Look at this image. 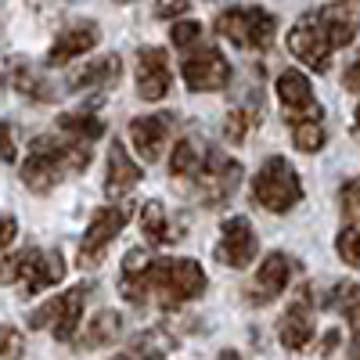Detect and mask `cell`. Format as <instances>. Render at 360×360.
<instances>
[{"mask_svg":"<svg viewBox=\"0 0 360 360\" xmlns=\"http://www.w3.org/2000/svg\"><path fill=\"white\" fill-rule=\"evenodd\" d=\"M278 18L266 8H227L217 11V33L227 37L234 47L242 51H266L274 40Z\"/></svg>","mask_w":360,"mask_h":360,"instance_id":"cell-5","label":"cell"},{"mask_svg":"<svg viewBox=\"0 0 360 360\" xmlns=\"http://www.w3.org/2000/svg\"><path fill=\"white\" fill-rule=\"evenodd\" d=\"M292 141L299 152H321L324 148V127L321 123H288Z\"/></svg>","mask_w":360,"mask_h":360,"instance_id":"cell-29","label":"cell"},{"mask_svg":"<svg viewBox=\"0 0 360 360\" xmlns=\"http://www.w3.org/2000/svg\"><path fill=\"white\" fill-rule=\"evenodd\" d=\"M11 79H15V90H18V94L33 98V101H54V98H58L54 90H51V83H47L37 69H29V65H18Z\"/></svg>","mask_w":360,"mask_h":360,"instance_id":"cell-26","label":"cell"},{"mask_svg":"<svg viewBox=\"0 0 360 360\" xmlns=\"http://www.w3.org/2000/svg\"><path fill=\"white\" fill-rule=\"evenodd\" d=\"M252 198L266 213H288V209L303 202V180H299V173L292 169L288 159L270 155L252 180Z\"/></svg>","mask_w":360,"mask_h":360,"instance_id":"cell-4","label":"cell"},{"mask_svg":"<svg viewBox=\"0 0 360 360\" xmlns=\"http://www.w3.org/2000/svg\"><path fill=\"white\" fill-rule=\"evenodd\" d=\"M342 83H346V90H360V58L346 69V76H342Z\"/></svg>","mask_w":360,"mask_h":360,"instance_id":"cell-35","label":"cell"},{"mask_svg":"<svg viewBox=\"0 0 360 360\" xmlns=\"http://www.w3.org/2000/svg\"><path fill=\"white\" fill-rule=\"evenodd\" d=\"M86 292H90V285H76V288H69V292H62V295L47 299L44 307L33 310L29 324H33V328H47V332H51L54 339H62V342L72 339V335H76V324H79V317H83Z\"/></svg>","mask_w":360,"mask_h":360,"instance_id":"cell-6","label":"cell"},{"mask_svg":"<svg viewBox=\"0 0 360 360\" xmlns=\"http://www.w3.org/2000/svg\"><path fill=\"white\" fill-rule=\"evenodd\" d=\"M339 209H342V217H346V231H356V234H360V176L342 184V191H339Z\"/></svg>","mask_w":360,"mask_h":360,"instance_id":"cell-28","label":"cell"},{"mask_svg":"<svg viewBox=\"0 0 360 360\" xmlns=\"http://www.w3.org/2000/svg\"><path fill=\"white\" fill-rule=\"evenodd\" d=\"M195 184H198V195H202L205 205H227V198L238 191V184H242V166L234 159H227L224 152H217V148H209Z\"/></svg>","mask_w":360,"mask_h":360,"instance_id":"cell-7","label":"cell"},{"mask_svg":"<svg viewBox=\"0 0 360 360\" xmlns=\"http://www.w3.org/2000/svg\"><path fill=\"white\" fill-rule=\"evenodd\" d=\"M141 184V166H134V159L127 155L123 141H112L108 152V173H105V195L108 198H123Z\"/></svg>","mask_w":360,"mask_h":360,"instance_id":"cell-19","label":"cell"},{"mask_svg":"<svg viewBox=\"0 0 360 360\" xmlns=\"http://www.w3.org/2000/svg\"><path fill=\"white\" fill-rule=\"evenodd\" d=\"M339 342H342V335H339V332H328V335H324V346H321V356H328Z\"/></svg>","mask_w":360,"mask_h":360,"instance_id":"cell-37","label":"cell"},{"mask_svg":"<svg viewBox=\"0 0 360 360\" xmlns=\"http://www.w3.org/2000/svg\"><path fill=\"white\" fill-rule=\"evenodd\" d=\"M58 127H62L72 141H83V144L98 141L105 134V123L98 115H90V112H65L62 119H58Z\"/></svg>","mask_w":360,"mask_h":360,"instance_id":"cell-24","label":"cell"},{"mask_svg":"<svg viewBox=\"0 0 360 360\" xmlns=\"http://www.w3.org/2000/svg\"><path fill=\"white\" fill-rule=\"evenodd\" d=\"M259 252V238L252 231V224L245 217H231L224 227H220V242H217V259L234 266V270H242L256 259Z\"/></svg>","mask_w":360,"mask_h":360,"instance_id":"cell-11","label":"cell"},{"mask_svg":"<svg viewBox=\"0 0 360 360\" xmlns=\"http://www.w3.org/2000/svg\"><path fill=\"white\" fill-rule=\"evenodd\" d=\"M86 166H90V144L72 141V137H37L22 162V180L37 195H47L65 176H72Z\"/></svg>","mask_w":360,"mask_h":360,"instance_id":"cell-2","label":"cell"},{"mask_svg":"<svg viewBox=\"0 0 360 360\" xmlns=\"http://www.w3.org/2000/svg\"><path fill=\"white\" fill-rule=\"evenodd\" d=\"M173 86L169 58L162 47H141L137 51V94L144 101H162Z\"/></svg>","mask_w":360,"mask_h":360,"instance_id":"cell-13","label":"cell"},{"mask_svg":"<svg viewBox=\"0 0 360 360\" xmlns=\"http://www.w3.org/2000/svg\"><path fill=\"white\" fill-rule=\"evenodd\" d=\"M123 335V317L115 310H101L86 321L83 335H79V349H98V346H108Z\"/></svg>","mask_w":360,"mask_h":360,"instance_id":"cell-20","label":"cell"},{"mask_svg":"<svg viewBox=\"0 0 360 360\" xmlns=\"http://www.w3.org/2000/svg\"><path fill=\"white\" fill-rule=\"evenodd\" d=\"M328 303H332L335 310H342V317L353 328V335H360V285L356 281H339L335 292L328 295Z\"/></svg>","mask_w":360,"mask_h":360,"instance_id":"cell-25","label":"cell"},{"mask_svg":"<svg viewBox=\"0 0 360 360\" xmlns=\"http://www.w3.org/2000/svg\"><path fill=\"white\" fill-rule=\"evenodd\" d=\"M256 123H259V115H256V112H249V108H231L227 119H224V141L242 144V141L256 130Z\"/></svg>","mask_w":360,"mask_h":360,"instance_id":"cell-27","label":"cell"},{"mask_svg":"<svg viewBox=\"0 0 360 360\" xmlns=\"http://www.w3.org/2000/svg\"><path fill=\"white\" fill-rule=\"evenodd\" d=\"M25 353V339L18 328H8V324H0V360H18Z\"/></svg>","mask_w":360,"mask_h":360,"instance_id":"cell-30","label":"cell"},{"mask_svg":"<svg viewBox=\"0 0 360 360\" xmlns=\"http://www.w3.org/2000/svg\"><path fill=\"white\" fill-rule=\"evenodd\" d=\"M288 51H292L307 69L328 72V54H332V47H328V40L321 37L314 15H303V18L295 22V29L288 33Z\"/></svg>","mask_w":360,"mask_h":360,"instance_id":"cell-14","label":"cell"},{"mask_svg":"<svg viewBox=\"0 0 360 360\" xmlns=\"http://www.w3.org/2000/svg\"><path fill=\"white\" fill-rule=\"evenodd\" d=\"M353 130L360 134V108H356V119H353Z\"/></svg>","mask_w":360,"mask_h":360,"instance_id":"cell-41","label":"cell"},{"mask_svg":"<svg viewBox=\"0 0 360 360\" xmlns=\"http://www.w3.org/2000/svg\"><path fill=\"white\" fill-rule=\"evenodd\" d=\"M205 292V270L195 259H152L130 249L123 259V299L134 307L155 303L162 310L184 307Z\"/></svg>","mask_w":360,"mask_h":360,"instance_id":"cell-1","label":"cell"},{"mask_svg":"<svg viewBox=\"0 0 360 360\" xmlns=\"http://www.w3.org/2000/svg\"><path fill=\"white\" fill-rule=\"evenodd\" d=\"M202 40V25L198 22H176L173 25V44L180 47V51H188L191 54V47Z\"/></svg>","mask_w":360,"mask_h":360,"instance_id":"cell-32","label":"cell"},{"mask_svg":"<svg viewBox=\"0 0 360 360\" xmlns=\"http://www.w3.org/2000/svg\"><path fill=\"white\" fill-rule=\"evenodd\" d=\"M292 274H295V259H292V256H285V252H270V256L259 263L252 285L245 288V299H249L252 307H266V303H274V299L288 288Z\"/></svg>","mask_w":360,"mask_h":360,"instance_id":"cell-10","label":"cell"},{"mask_svg":"<svg viewBox=\"0 0 360 360\" xmlns=\"http://www.w3.org/2000/svg\"><path fill=\"white\" fill-rule=\"evenodd\" d=\"M127 220H130V209L127 205H105V209H98V213L90 217V227L83 234V242H79L76 263L79 266H98V259L105 256V249L119 238V231L127 227Z\"/></svg>","mask_w":360,"mask_h":360,"instance_id":"cell-8","label":"cell"},{"mask_svg":"<svg viewBox=\"0 0 360 360\" xmlns=\"http://www.w3.org/2000/svg\"><path fill=\"white\" fill-rule=\"evenodd\" d=\"M184 83L198 94H209V90H224L231 83V62L220 54V51H195L184 58Z\"/></svg>","mask_w":360,"mask_h":360,"instance_id":"cell-12","label":"cell"},{"mask_svg":"<svg viewBox=\"0 0 360 360\" xmlns=\"http://www.w3.org/2000/svg\"><path fill=\"white\" fill-rule=\"evenodd\" d=\"M112 360H159L155 353H141V349H134V353H119V356H112Z\"/></svg>","mask_w":360,"mask_h":360,"instance_id":"cell-38","label":"cell"},{"mask_svg":"<svg viewBox=\"0 0 360 360\" xmlns=\"http://www.w3.org/2000/svg\"><path fill=\"white\" fill-rule=\"evenodd\" d=\"M217 360H242V356H238V353H234V349H224V353H220V356H217Z\"/></svg>","mask_w":360,"mask_h":360,"instance_id":"cell-40","label":"cell"},{"mask_svg":"<svg viewBox=\"0 0 360 360\" xmlns=\"http://www.w3.org/2000/svg\"><path fill=\"white\" fill-rule=\"evenodd\" d=\"M349 360H360V335H353V346H349Z\"/></svg>","mask_w":360,"mask_h":360,"instance_id":"cell-39","label":"cell"},{"mask_svg":"<svg viewBox=\"0 0 360 360\" xmlns=\"http://www.w3.org/2000/svg\"><path fill=\"white\" fill-rule=\"evenodd\" d=\"M202 162H205V152L198 148V141L184 137V141H176L173 155H169V173L173 176H198Z\"/></svg>","mask_w":360,"mask_h":360,"instance_id":"cell-23","label":"cell"},{"mask_svg":"<svg viewBox=\"0 0 360 360\" xmlns=\"http://www.w3.org/2000/svg\"><path fill=\"white\" fill-rule=\"evenodd\" d=\"M65 278V259L44 249H22L0 263V285H15L22 295H37Z\"/></svg>","mask_w":360,"mask_h":360,"instance_id":"cell-3","label":"cell"},{"mask_svg":"<svg viewBox=\"0 0 360 360\" xmlns=\"http://www.w3.org/2000/svg\"><path fill=\"white\" fill-rule=\"evenodd\" d=\"M335 249H339V256H342L349 266L360 270V234H356V231H342V234L335 238Z\"/></svg>","mask_w":360,"mask_h":360,"instance_id":"cell-31","label":"cell"},{"mask_svg":"<svg viewBox=\"0 0 360 360\" xmlns=\"http://www.w3.org/2000/svg\"><path fill=\"white\" fill-rule=\"evenodd\" d=\"M94 44H98V25H94V22L69 25V29H62V33H58V40L51 44L47 65H65V62H72V58L86 54Z\"/></svg>","mask_w":360,"mask_h":360,"instance_id":"cell-18","label":"cell"},{"mask_svg":"<svg viewBox=\"0 0 360 360\" xmlns=\"http://www.w3.org/2000/svg\"><path fill=\"white\" fill-rule=\"evenodd\" d=\"M278 339L292 353L310 346V339H314V307H310V295H299L295 303L285 310V317L278 321Z\"/></svg>","mask_w":360,"mask_h":360,"instance_id":"cell-16","label":"cell"},{"mask_svg":"<svg viewBox=\"0 0 360 360\" xmlns=\"http://www.w3.org/2000/svg\"><path fill=\"white\" fill-rule=\"evenodd\" d=\"M278 98L285 105V115H288V123H321V105L314 98V86L303 72H295V69H285L278 76Z\"/></svg>","mask_w":360,"mask_h":360,"instance_id":"cell-9","label":"cell"},{"mask_svg":"<svg viewBox=\"0 0 360 360\" xmlns=\"http://www.w3.org/2000/svg\"><path fill=\"white\" fill-rule=\"evenodd\" d=\"M169 130H173V115L169 112H155V115H137L130 123V141L137 148V155L144 162H155L162 159V148L169 141Z\"/></svg>","mask_w":360,"mask_h":360,"instance_id":"cell-15","label":"cell"},{"mask_svg":"<svg viewBox=\"0 0 360 360\" xmlns=\"http://www.w3.org/2000/svg\"><path fill=\"white\" fill-rule=\"evenodd\" d=\"M310 15H314V22H317V29H321V37L328 40V47H346V44H353L356 29H360L356 11L346 8V4L317 8V11H310Z\"/></svg>","mask_w":360,"mask_h":360,"instance_id":"cell-17","label":"cell"},{"mask_svg":"<svg viewBox=\"0 0 360 360\" xmlns=\"http://www.w3.org/2000/svg\"><path fill=\"white\" fill-rule=\"evenodd\" d=\"M188 11H191L188 4H169V8H159L155 15H159V18H176V15H188Z\"/></svg>","mask_w":360,"mask_h":360,"instance_id":"cell-36","label":"cell"},{"mask_svg":"<svg viewBox=\"0 0 360 360\" xmlns=\"http://www.w3.org/2000/svg\"><path fill=\"white\" fill-rule=\"evenodd\" d=\"M15 234H18V224H15L11 217H0V252L15 242Z\"/></svg>","mask_w":360,"mask_h":360,"instance_id":"cell-33","label":"cell"},{"mask_svg":"<svg viewBox=\"0 0 360 360\" xmlns=\"http://www.w3.org/2000/svg\"><path fill=\"white\" fill-rule=\"evenodd\" d=\"M0 159H15V144H11V127L0 123Z\"/></svg>","mask_w":360,"mask_h":360,"instance_id":"cell-34","label":"cell"},{"mask_svg":"<svg viewBox=\"0 0 360 360\" xmlns=\"http://www.w3.org/2000/svg\"><path fill=\"white\" fill-rule=\"evenodd\" d=\"M141 231L148 234V242H155V245H173V242H180V231L169 224L162 202H144V209H141Z\"/></svg>","mask_w":360,"mask_h":360,"instance_id":"cell-21","label":"cell"},{"mask_svg":"<svg viewBox=\"0 0 360 360\" xmlns=\"http://www.w3.org/2000/svg\"><path fill=\"white\" fill-rule=\"evenodd\" d=\"M115 76H119V58L108 54V58H98V62L79 65V69L69 76V83H72V90H86V86H105V83H112Z\"/></svg>","mask_w":360,"mask_h":360,"instance_id":"cell-22","label":"cell"}]
</instances>
